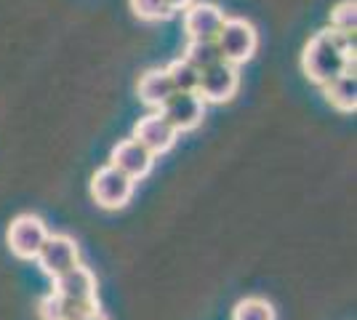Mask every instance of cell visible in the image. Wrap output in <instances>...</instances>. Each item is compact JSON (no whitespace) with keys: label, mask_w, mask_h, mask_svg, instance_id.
Listing matches in <instances>:
<instances>
[{"label":"cell","mask_w":357,"mask_h":320,"mask_svg":"<svg viewBox=\"0 0 357 320\" xmlns=\"http://www.w3.org/2000/svg\"><path fill=\"white\" fill-rule=\"evenodd\" d=\"M301 70L317 86H326L342 73H355V38L336 30L312 35L301 54Z\"/></svg>","instance_id":"cell-1"},{"label":"cell","mask_w":357,"mask_h":320,"mask_svg":"<svg viewBox=\"0 0 357 320\" xmlns=\"http://www.w3.org/2000/svg\"><path fill=\"white\" fill-rule=\"evenodd\" d=\"M216 46H219V54H222L224 61L229 64H245L256 54V46H259V35H256V27L245 19H224L222 30L213 38Z\"/></svg>","instance_id":"cell-2"},{"label":"cell","mask_w":357,"mask_h":320,"mask_svg":"<svg viewBox=\"0 0 357 320\" xmlns=\"http://www.w3.org/2000/svg\"><path fill=\"white\" fill-rule=\"evenodd\" d=\"M136 182L128 179L126 174H120L115 166H102L91 176V198L96 200V206H102L107 211H118L126 208L128 200L134 198Z\"/></svg>","instance_id":"cell-3"},{"label":"cell","mask_w":357,"mask_h":320,"mask_svg":"<svg viewBox=\"0 0 357 320\" xmlns=\"http://www.w3.org/2000/svg\"><path fill=\"white\" fill-rule=\"evenodd\" d=\"M45 238H48L45 222L40 216H32V213L16 216L14 222L8 224V232H6V243L11 248V254L22 261H35L40 245L45 243Z\"/></svg>","instance_id":"cell-4"},{"label":"cell","mask_w":357,"mask_h":320,"mask_svg":"<svg viewBox=\"0 0 357 320\" xmlns=\"http://www.w3.org/2000/svg\"><path fill=\"white\" fill-rule=\"evenodd\" d=\"M238 89H240L238 67L224 59L206 67L200 73V80H197V96L206 105H224V102H229L238 93Z\"/></svg>","instance_id":"cell-5"},{"label":"cell","mask_w":357,"mask_h":320,"mask_svg":"<svg viewBox=\"0 0 357 320\" xmlns=\"http://www.w3.org/2000/svg\"><path fill=\"white\" fill-rule=\"evenodd\" d=\"M158 112L174 125L176 134H187V131H195L203 123L206 102L197 96V91H174Z\"/></svg>","instance_id":"cell-6"},{"label":"cell","mask_w":357,"mask_h":320,"mask_svg":"<svg viewBox=\"0 0 357 320\" xmlns=\"http://www.w3.org/2000/svg\"><path fill=\"white\" fill-rule=\"evenodd\" d=\"M35 261H38L40 273L54 280V277H59L61 273H67L70 267H75L80 261V248L70 235H51L48 232V238L40 245Z\"/></svg>","instance_id":"cell-7"},{"label":"cell","mask_w":357,"mask_h":320,"mask_svg":"<svg viewBox=\"0 0 357 320\" xmlns=\"http://www.w3.org/2000/svg\"><path fill=\"white\" fill-rule=\"evenodd\" d=\"M109 166H115L120 174H126L128 179L134 182H142L147 176L152 166H155V155L144 150L134 137L131 139H123L112 147L109 153Z\"/></svg>","instance_id":"cell-8"},{"label":"cell","mask_w":357,"mask_h":320,"mask_svg":"<svg viewBox=\"0 0 357 320\" xmlns=\"http://www.w3.org/2000/svg\"><path fill=\"white\" fill-rule=\"evenodd\" d=\"M176 137L178 134L174 131V125L165 121L160 112L144 115V118H139V123L134 125V139L152 155L168 153V150L176 144Z\"/></svg>","instance_id":"cell-9"},{"label":"cell","mask_w":357,"mask_h":320,"mask_svg":"<svg viewBox=\"0 0 357 320\" xmlns=\"http://www.w3.org/2000/svg\"><path fill=\"white\" fill-rule=\"evenodd\" d=\"M224 11L216 3H190L184 8V32L190 40H213L224 24Z\"/></svg>","instance_id":"cell-10"},{"label":"cell","mask_w":357,"mask_h":320,"mask_svg":"<svg viewBox=\"0 0 357 320\" xmlns=\"http://www.w3.org/2000/svg\"><path fill=\"white\" fill-rule=\"evenodd\" d=\"M99 310V299L91 302H80V299H67L59 294H48L38 302V315L40 320H83L89 318L91 312Z\"/></svg>","instance_id":"cell-11"},{"label":"cell","mask_w":357,"mask_h":320,"mask_svg":"<svg viewBox=\"0 0 357 320\" xmlns=\"http://www.w3.org/2000/svg\"><path fill=\"white\" fill-rule=\"evenodd\" d=\"M54 294L67 296V299H80V302H91L96 299V275L86 264H75L59 277H54Z\"/></svg>","instance_id":"cell-12"},{"label":"cell","mask_w":357,"mask_h":320,"mask_svg":"<svg viewBox=\"0 0 357 320\" xmlns=\"http://www.w3.org/2000/svg\"><path fill=\"white\" fill-rule=\"evenodd\" d=\"M136 91H139V99L147 107L160 109L165 99L174 93V86H171V77H168L165 70H149V73H144V75L139 77Z\"/></svg>","instance_id":"cell-13"},{"label":"cell","mask_w":357,"mask_h":320,"mask_svg":"<svg viewBox=\"0 0 357 320\" xmlns=\"http://www.w3.org/2000/svg\"><path fill=\"white\" fill-rule=\"evenodd\" d=\"M323 91H326V99L336 107V109H342V112H355V107H357L355 73H342L339 77L328 80L326 86H323Z\"/></svg>","instance_id":"cell-14"},{"label":"cell","mask_w":357,"mask_h":320,"mask_svg":"<svg viewBox=\"0 0 357 320\" xmlns=\"http://www.w3.org/2000/svg\"><path fill=\"white\" fill-rule=\"evenodd\" d=\"M181 56L190 61L195 70H200V73H203L206 67H211V64L222 61V54H219L216 40H190Z\"/></svg>","instance_id":"cell-15"},{"label":"cell","mask_w":357,"mask_h":320,"mask_svg":"<svg viewBox=\"0 0 357 320\" xmlns=\"http://www.w3.org/2000/svg\"><path fill=\"white\" fill-rule=\"evenodd\" d=\"M165 73H168V77H171L174 91H197L200 70H195L184 56H178V59L171 61V64L165 67Z\"/></svg>","instance_id":"cell-16"},{"label":"cell","mask_w":357,"mask_h":320,"mask_svg":"<svg viewBox=\"0 0 357 320\" xmlns=\"http://www.w3.org/2000/svg\"><path fill=\"white\" fill-rule=\"evenodd\" d=\"M232 320H275V307L267 299L259 296H248L235 305L232 310Z\"/></svg>","instance_id":"cell-17"},{"label":"cell","mask_w":357,"mask_h":320,"mask_svg":"<svg viewBox=\"0 0 357 320\" xmlns=\"http://www.w3.org/2000/svg\"><path fill=\"white\" fill-rule=\"evenodd\" d=\"M331 30L355 38V30H357V3L355 0H342V3L333 6V11H331Z\"/></svg>","instance_id":"cell-18"},{"label":"cell","mask_w":357,"mask_h":320,"mask_svg":"<svg viewBox=\"0 0 357 320\" xmlns=\"http://www.w3.org/2000/svg\"><path fill=\"white\" fill-rule=\"evenodd\" d=\"M131 11L142 22H163V19L174 16L171 6L165 0H131Z\"/></svg>","instance_id":"cell-19"},{"label":"cell","mask_w":357,"mask_h":320,"mask_svg":"<svg viewBox=\"0 0 357 320\" xmlns=\"http://www.w3.org/2000/svg\"><path fill=\"white\" fill-rule=\"evenodd\" d=\"M165 3H168V6H171V11L176 14V11H184V8H187L190 3H195V0H165Z\"/></svg>","instance_id":"cell-20"},{"label":"cell","mask_w":357,"mask_h":320,"mask_svg":"<svg viewBox=\"0 0 357 320\" xmlns=\"http://www.w3.org/2000/svg\"><path fill=\"white\" fill-rule=\"evenodd\" d=\"M83 320H109V318H107L102 310H96V312H91L89 318H83Z\"/></svg>","instance_id":"cell-21"}]
</instances>
